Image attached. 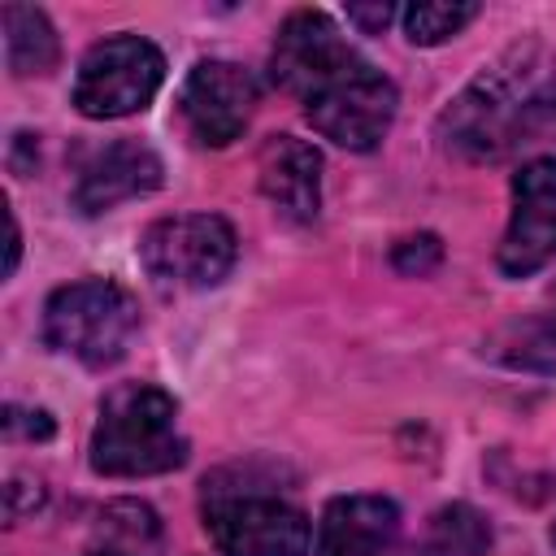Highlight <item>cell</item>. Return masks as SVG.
<instances>
[{
	"label": "cell",
	"instance_id": "6da1fadb",
	"mask_svg": "<svg viewBox=\"0 0 556 556\" xmlns=\"http://www.w3.org/2000/svg\"><path fill=\"white\" fill-rule=\"evenodd\" d=\"M439 135L469 161H495L556 135V56L508 52L447 104Z\"/></svg>",
	"mask_w": 556,
	"mask_h": 556
},
{
	"label": "cell",
	"instance_id": "7a4b0ae2",
	"mask_svg": "<svg viewBox=\"0 0 556 556\" xmlns=\"http://www.w3.org/2000/svg\"><path fill=\"white\" fill-rule=\"evenodd\" d=\"M178 404L152 382L113 387L91 430V469L104 478H152L187 460V439L174 426Z\"/></svg>",
	"mask_w": 556,
	"mask_h": 556
},
{
	"label": "cell",
	"instance_id": "3957f363",
	"mask_svg": "<svg viewBox=\"0 0 556 556\" xmlns=\"http://www.w3.org/2000/svg\"><path fill=\"white\" fill-rule=\"evenodd\" d=\"M135 330H139V308H135L130 291L109 278H83V282L56 287L43 304L48 348H56L91 369L122 361Z\"/></svg>",
	"mask_w": 556,
	"mask_h": 556
},
{
	"label": "cell",
	"instance_id": "277c9868",
	"mask_svg": "<svg viewBox=\"0 0 556 556\" xmlns=\"http://www.w3.org/2000/svg\"><path fill=\"white\" fill-rule=\"evenodd\" d=\"M204 530L222 556H308V517L274 491L204 482Z\"/></svg>",
	"mask_w": 556,
	"mask_h": 556
},
{
	"label": "cell",
	"instance_id": "5b68a950",
	"mask_svg": "<svg viewBox=\"0 0 556 556\" xmlns=\"http://www.w3.org/2000/svg\"><path fill=\"white\" fill-rule=\"evenodd\" d=\"M239 239L226 217L217 213H178L161 217L139 239V261L148 278L174 291H204L217 287L235 265Z\"/></svg>",
	"mask_w": 556,
	"mask_h": 556
},
{
	"label": "cell",
	"instance_id": "8992f818",
	"mask_svg": "<svg viewBox=\"0 0 556 556\" xmlns=\"http://www.w3.org/2000/svg\"><path fill=\"white\" fill-rule=\"evenodd\" d=\"M165 83V56L139 35H113L87 48L74 74V109L83 117H130L152 104Z\"/></svg>",
	"mask_w": 556,
	"mask_h": 556
},
{
	"label": "cell",
	"instance_id": "52a82bcc",
	"mask_svg": "<svg viewBox=\"0 0 556 556\" xmlns=\"http://www.w3.org/2000/svg\"><path fill=\"white\" fill-rule=\"evenodd\" d=\"M395 104H400L395 83L361 56L352 70L334 74L326 87H317L304 100V117L313 122V130L321 139H330L348 152H369L391 130Z\"/></svg>",
	"mask_w": 556,
	"mask_h": 556
},
{
	"label": "cell",
	"instance_id": "ba28073f",
	"mask_svg": "<svg viewBox=\"0 0 556 556\" xmlns=\"http://www.w3.org/2000/svg\"><path fill=\"white\" fill-rule=\"evenodd\" d=\"M495 261L508 278H530L556 261V156H534L513 174V217Z\"/></svg>",
	"mask_w": 556,
	"mask_h": 556
},
{
	"label": "cell",
	"instance_id": "9c48e42d",
	"mask_svg": "<svg viewBox=\"0 0 556 556\" xmlns=\"http://www.w3.org/2000/svg\"><path fill=\"white\" fill-rule=\"evenodd\" d=\"M361 56L356 48L339 35V26L317 13V9H295L282 26H278V39H274V52H269V78L308 100L317 87H326L334 74L352 70Z\"/></svg>",
	"mask_w": 556,
	"mask_h": 556
},
{
	"label": "cell",
	"instance_id": "30bf717a",
	"mask_svg": "<svg viewBox=\"0 0 556 556\" xmlns=\"http://www.w3.org/2000/svg\"><path fill=\"white\" fill-rule=\"evenodd\" d=\"M256 96H261V87H256L252 70H243L235 61H200L187 74L178 104L200 143L226 148L248 130Z\"/></svg>",
	"mask_w": 556,
	"mask_h": 556
},
{
	"label": "cell",
	"instance_id": "8fae6325",
	"mask_svg": "<svg viewBox=\"0 0 556 556\" xmlns=\"http://www.w3.org/2000/svg\"><path fill=\"white\" fill-rule=\"evenodd\" d=\"M161 156L139 143V139H117L109 148H100L83 169H78V182H74V208L96 217V213H109L126 200H139L148 191L161 187Z\"/></svg>",
	"mask_w": 556,
	"mask_h": 556
},
{
	"label": "cell",
	"instance_id": "7c38bea8",
	"mask_svg": "<svg viewBox=\"0 0 556 556\" xmlns=\"http://www.w3.org/2000/svg\"><path fill=\"white\" fill-rule=\"evenodd\" d=\"M256 182L282 222L304 226L321 208V156L313 143L295 139V135L265 139V148L256 156Z\"/></svg>",
	"mask_w": 556,
	"mask_h": 556
},
{
	"label": "cell",
	"instance_id": "4fadbf2b",
	"mask_svg": "<svg viewBox=\"0 0 556 556\" xmlns=\"http://www.w3.org/2000/svg\"><path fill=\"white\" fill-rule=\"evenodd\" d=\"M400 508L382 495H339L317 526V556H395Z\"/></svg>",
	"mask_w": 556,
	"mask_h": 556
},
{
	"label": "cell",
	"instance_id": "5bb4252c",
	"mask_svg": "<svg viewBox=\"0 0 556 556\" xmlns=\"http://www.w3.org/2000/svg\"><path fill=\"white\" fill-rule=\"evenodd\" d=\"M0 26H4V61L17 78L30 74H48L56 65V30L48 22L43 9L35 4H4L0 9Z\"/></svg>",
	"mask_w": 556,
	"mask_h": 556
},
{
	"label": "cell",
	"instance_id": "9a60e30c",
	"mask_svg": "<svg viewBox=\"0 0 556 556\" xmlns=\"http://www.w3.org/2000/svg\"><path fill=\"white\" fill-rule=\"evenodd\" d=\"M491 356L513 365V369H534V374H556V313L530 317L508 326L495 343Z\"/></svg>",
	"mask_w": 556,
	"mask_h": 556
},
{
	"label": "cell",
	"instance_id": "2e32d148",
	"mask_svg": "<svg viewBox=\"0 0 556 556\" xmlns=\"http://www.w3.org/2000/svg\"><path fill=\"white\" fill-rule=\"evenodd\" d=\"M486 543H491V530L469 504L439 508L430 521V539H426L430 556H482Z\"/></svg>",
	"mask_w": 556,
	"mask_h": 556
},
{
	"label": "cell",
	"instance_id": "e0dca14e",
	"mask_svg": "<svg viewBox=\"0 0 556 556\" xmlns=\"http://www.w3.org/2000/svg\"><path fill=\"white\" fill-rule=\"evenodd\" d=\"M400 17H404V35H408V43L434 48V43L460 35V30L478 17V4H408Z\"/></svg>",
	"mask_w": 556,
	"mask_h": 556
},
{
	"label": "cell",
	"instance_id": "ac0fdd59",
	"mask_svg": "<svg viewBox=\"0 0 556 556\" xmlns=\"http://www.w3.org/2000/svg\"><path fill=\"white\" fill-rule=\"evenodd\" d=\"M439 256H443V248H439V239L434 235H417V239H404L400 248H395V269L400 274H430L434 265H439Z\"/></svg>",
	"mask_w": 556,
	"mask_h": 556
},
{
	"label": "cell",
	"instance_id": "d6986e66",
	"mask_svg": "<svg viewBox=\"0 0 556 556\" xmlns=\"http://www.w3.org/2000/svg\"><path fill=\"white\" fill-rule=\"evenodd\" d=\"M4 430H9V434H26V439H48V434H52V417H48L43 408L9 404V408H4Z\"/></svg>",
	"mask_w": 556,
	"mask_h": 556
},
{
	"label": "cell",
	"instance_id": "ffe728a7",
	"mask_svg": "<svg viewBox=\"0 0 556 556\" xmlns=\"http://www.w3.org/2000/svg\"><path fill=\"white\" fill-rule=\"evenodd\" d=\"M391 17H395V9H391V4H382V0H378V4H348V22H352V26H361L365 35H378Z\"/></svg>",
	"mask_w": 556,
	"mask_h": 556
},
{
	"label": "cell",
	"instance_id": "44dd1931",
	"mask_svg": "<svg viewBox=\"0 0 556 556\" xmlns=\"http://www.w3.org/2000/svg\"><path fill=\"white\" fill-rule=\"evenodd\" d=\"M9 217V261H4V274H13L17 269V256H22V230H17V217L13 213H4Z\"/></svg>",
	"mask_w": 556,
	"mask_h": 556
},
{
	"label": "cell",
	"instance_id": "7402d4cb",
	"mask_svg": "<svg viewBox=\"0 0 556 556\" xmlns=\"http://www.w3.org/2000/svg\"><path fill=\"white\" fill-rule=\"evenodd\" d=\"M91 556H117V552H109V547H104V552H91Z\"/></svg>",
	"mask_w": 556,
	"mask_h": 556
},
{
	"label": "cell",
	"instance_id": "603a6c76",
	"mask_svg": "<svg viewBox=\"0 0 556 556\" xmlns=\"http://www.w3.org/2000/svg\"><path fill=\"white\" fill-rule=\"evenodd\" d=\"M552 552H556V526H552Z\"/></svg>",
	"mask_w": 556,
	"mask_h": 556
}]
</instances>
